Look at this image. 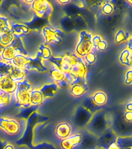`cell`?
<instances>
[{
  "mask_svg": "<svg viewBox=\"0 0 132 149\" xmlns=\"http://www.w3.org/2000/svg\"><path fill=\"white\" fill-rule=\"evenodd\" d=\"M109 118L105 111L100 110L93 115L89 122V130L94 136L99 137L109 127Z\"/></svg>",
  "mask_w": 132,
  "mask_h": 149,
  "instance_id": "6da1fadb",
  "label": "cell"
},
{
  "mask_svg": "<svg viewBox=\"0 0 132 149\" xmlns=\"http://www.w3.org/2000/svg\"><path fill=\"white\" fill-rule=\"evenodd\" d=\"M93 35L87 30H81L80 38L75 48V54L79 58H83L88 53L94 50L92 44Z\"/></svg>",
  "mask_w": 132,
  "mask_h": 149,
  "instance_id": "7a4b0ae2",
  "label": "cell"
},
{
  "mask_svg": "<svg viewBox=\"0 0 132 149\" xmlns=\"http://www.w3.org/2000/svg\"><path fill=\"white\" fill-rule=\"evenodd\" d=\"M111 129L118 137H132V123L124 121L121 116L113 119Z\"/></svg>",
  "mask_w": 132,
  "mask_h": 149,
  "instance_id": "3957f363",
  "label": "cell"
},
{
  "mask_svg": "<svg viewBox=\"0 0 132 149\" xmlns=\"http://www.w3.org/2000/svg\"><path fill=\"white\" fill-rule=\"evenodd\" d=\"M31 8L37 16L42 18L48 17L53 12L52 6L46 0H34L31 4Z\"/></svg>",
  "mask_w": 132,
  "mask_h": 149,
  "instance_id": "277c9868",
  "label": "cell"
},
{
  "mask_svg": "<svg viewBox=\"0 0 132 149\" xmlns=\"http://www.w3.org/2000/svg\"><path fill=\"white\" fill-rule=\"evenodd\" d=\"M42 33L45 39V44H50V43H60L62 42L63 33L60 30H53L48 26L43 28Z\"/></svg>",
  "mask_w": 132,
  "mask_h": 149,
  "instance_id": "5b68a950",
  "label": "cell"
},
{
  "mask_svg": "<svg viewBox=\"0 0 132 149\" xmlns=\"http://www.w3.org/2000/svg\"><path fill=\"white\" fill-rule=\"evenodd\" d=\"M88 87L86 78L76 79L73 80L70 84V93L75 97H80L87 91Z\"/></svg>",
  "mask_w": 132,
  "mask_h": 149,
  "instance_id": "8992f818",
  "label": "cell"
},
{
  "mask_svg": "<svg viewBox=\"0 0 132 149\" xmlns=\"http://www.w3.org/2000/svg\"><path fill=\"white\" fill-rule=\"evenodd\" d=\"M0 128L9 134L14 135L18 134L20 127L16 120L7 117H0Z\"/></svg>",
  "mask_w": 132,
  "mask_h": 149,
  "instance_id": "52a82bcc",
  "label": "cell"
},
{
  "mask_svg": "<svg viewBox=\"0 0 132 149\" xmlns=\"http://www.w3.org/2000/svg\"><path fill=\"white\" fill-rule=\"evenodd\" d=\"M87 72V65L84 62L83 58H80L77 64L72 68V69L70 70V72L68 74H69V76L72 79V81H73V80L76 79H84V78H86Z\"/></svg>",
  "mask_w": 132,
  "mask_h": 149,
  "instance_id": "ba28073f",
  "label": "cell"
},
{
  "mask_svg": "<svg viewBox=\"0 0 132 149\" xmlns=\"http://www.w3.org/2000/svg\"><path fill=\"white\" fill-rule=\"evenodd\" d=\"M118 136L114 134L111 128H108L97 139V142L100 145L101 148L107 149L110 145L113 142H116Z\"/></svg>",
  "mask_w": 132,
  "mask_h": 149,
  "instance_id": "9c48e42d",
  "label": "cell"
},
{
  "mask_svg": "<svg viewBox=\"0 0 132 149\" xmlns=\"http://www.w3.org/2000/svg\"><path fill=\"white\" fill-rule=\"evenodd\" d=\"M80 58L74 54H69L62 56V66L60 70L66 74H68L74 65H76Z\"/></svg>",
  "mask_w": 132,
  "mask_h": 149,
  "instance_id": "30bf717a",
  "label": "cell"
},
{
  "mask_svg": "<svg viewBox=\"0 0 132 149\" xmlns=\"http://www.w3.org/2000/svg\"><path fill=\"white\" fill-rule=\"evenodd\" d=\"M83 140V135L80 134L70 135L69 137L63 139L60 142V146L63 149H74L80 144Z\"/></svg>",
  "mask_w": 132,
  "mask_h": 149,
  "instance_id": "8fae6325",
  "label": "cell"
},
{
  "mask_svg": "<svg viewBox=\"0 0 132 149\" xmlns=\"http://www.w3.org/2000/svg\"><path fill=\"white\" fill-rule=\"evenodd\" d=\"M18 54H20L19 49L14 44H12L11 45L2 48L0 56H1L2 61H5V62L7 63H11L12 61L13 60L14 58Z\"/></svg>",
  "mask_w": 132,
  "mask_h": 149,
  "instance_id": "7c38bea8",
  "label": "cell"
},
{
  "mask_svg": "<svg viewBox=\"0 0 132 149\" xmlns=\"http://www.w3.org/2000/svg\"><path fill=\"white\" fill-rule=\"evenodd\" d=\"M17 88V82L9 78V77H4L0 79V90L4 93L12 94L16 93Z\"/></svg>",
  "mask_w": 132,
  "mask_h": 149,
  "instance_id": "4fadbf2b",
  "label": "cell"
},
{
  "mask_svg": "<svg viewBox=\"0 0 132 149\" xmlns=\"http://www.w3.org/2000/svg\"><path fill=\"white\" fill-rule=\"evenodd\" d=\"M32 62V58L27 57V55H24L22 54H18L12 61L11 64L15 67L20 68V69L25 70L28 66Z\"/></svg>",
  "mask_w": 132,
  "mask_h": 149,
  "instance_id": "5bb4252c",
  "label": "cell"
},
{
  "mask_svg": "<svg viewBox=\"0 0 132 149\" xmlns=\"http://www.w3.org/2000/svg\"><path fill=\"white\" fill-rule=\"evenodd\" d=\"M72 127L69 123L64 122V123H59L56 128V134L60 139H66L71 135Z\"/></svg>",
  "mask_w": 132,
  "mask_h": 149,
  "instance_id": "9a60e30c",
  "label": "cell"
},
{
  "mask_svg": "<svg viewBox=\"0 0 132 149\" xmlns=\"http://www.w3.org/2000/svg\"><path fill=\"white\" fill-rule=\"evenodd\" d=\"M15 97L19 106L30 107V92L25 90L16 89Z\"/></svg>",
  "mask_w": 132,
  "mask_h": 149,
  "instance_id": "2e32d148",
  "label": "cell"
},
{
  "mask_svg": "<svg viewBox=\"0 0 132 149\" xmlns=\"http://www.w3.org/2000/svg\"><path fill=\"white\" fill-rule=\"evenodd\" d=\"M16 37L12 32L11 29L6 30L5 32L0 34V45L4 48L12 44Z\"/></svg>",
  "mask_w": 132,
  "mask_h": 149,
  "instance_id": "e0dca14e",
  "label": "cell"
},
{
  "mask_svg": "<svg viewBox=\"0 0 132 149\" xmlns=\"http://www.w3.org/2000/svg\"><path fill=\"white\" fill-rule=\"evenodd\" d=\"M10 29L12 32L13 33V34L15 35V37H17L25 36L30 32V28L23 23H15V24L10 25Z\"/></svg>",
  "mask_w": 132,
  "mask_h": 149,
  "instance_id": "ac0fdd59",
  "label": "cell"
},
{
  "mask_svg": "<svg viewBox=\"0 0 132 149\" xmlns=\"http://www.w3.org/2000/svg\"><path fill=\"white\" fill-rule=\"evenodd\" d=\"M58 90H59V85L55 82L45 85L40 88V91L45 98L53 97L57 93Z\"/></svg>",
  "mask_w": 132,
  "mask_h": 149,
  "instance_id": "d6986e66",
  "label": "cell"
},
{
  "mask_svg": "<svg viewBox=\"0 0 132 149\" xmlns=\"http://www.w3.org/2000/svg\"><path fill=\"white\" fill-rule=\"evenodd\" d=\"M45 97L39 89H33L30 92V106H39L43 102Z\"/></svg>",
  "mask_w": 132,
  "mask_h": 149,
  "instance_id": "ffe728a7",
  "label": "cell"
},
{
  "mask_svg": "<svg viewBox=\"0 0 132 149\" xmlns=\"http://www.w3.org/2000/svg\"><path fill=\"white\" fill-rule=\"evenodd\" d=\"M91 100L94 102V103L97 105V107H102L107 102V95H106V93L104 92L98 91V92L94 93V95L91 97Z\"/></svg>",
  "mask_w": 132,
  "mask_h": 149,
  "instance_id": "44dd1931",
  "label": "cell"
},
{
  "mask_svg": "<svg viewBox=\"0 0 132 149\" xmlns=\"http://www.w3.org/2000/svg\"><path fill=\"white\" fill-rule=\"evenodd\" d=\"M9 77L11 78L15 81H16V82H19V81H23L25 79V71L18 68L15 67V66L12 65L11 72H10Z\"/></svg>",
  "mask_w": 132,
  "mask_h": 149,
  "instance_id": "7402d4cb",
  "label": "cell"
},
{
  "mask_svg": "<svg viewBox=\"0 0 132 149\" xmlns=\"http://www.w3.org/2000/svg\"><path fill=\"white\" fill-rule=\"evenodd\" d=\"M50 74L51 78L53 79L55 83H59L61 81H65V79L67 78V74L62 72L61 70L58 69L56 68H52L50 70Z\"/></svg>",
  "mask_w": 132,
  "mask_h": 149,
  "instance_id": "603a6c76",
  "label": "cell"
},
{
  "mask_svg": "<svg viewBox=\"0 0 132 149\" xmlns=\"http://www.w3.org/2000/svg\"><path fill=\"white\" fill-rule=\"evenodd\" d=\"M116 144L120 149H127L132 148V137H118Z\"/></svg>",
  "mask_w": 132,
  "mask_h": 149,
  "instance_id": "cb8c5ba5",
  "label": "cell"
},
{
  "mask_svg": "<svg viewBox=\"0 0 132 149\" xmlns=\"http://www.w3.org/2000/svg\"><path fill=\"white\" fill-rule=\"evenodd\" d=\"M120 64L125 66H131V52L127 48L124 49L120 53L119 57Z\"/></svg>",
  "mask_w": 132,
  "mask_h": 149,
  "instance_id": "d4e9b609",
  "label": "cell"
},
{
  "mask_svg": "<svg viewBox=\"0 0 132 149\" xmlns=\"http://www.w3.org/2000/svg\"><path fill=\"white\" fill-rule=\"evenodd\" d=\"M39 55L43 60H50L53 58V52L50 47L46 44H41L39 47Z\"/></svg>",
  "mask_w": 132,
  "mask_h": 149,
  "instance_id": "484cf974",
  "label": "cell"
},
{
  "mask_svg": "<svg viewBox=\"0 0 132 149\" xmlns=\"http://www.w3.org/2000/svg\"><path fill=\"white\" fill-rule=\"evenodd\" d=\"M12 65L11 63H7L1 61H0V79L4 77H9L11 72Z\"/></svg>",
  "mask_w": 132,
  "mask_h": 149,
  "instance_id": "4316f807",
  "label": "cell"
},
{
  "mask_svg": "<svg viewBox=\"0 0 132 149\" xmlns=\"http://www.w3.org/2000/svg\"><path fill=\"white\" fill-rule=\"evenodd\" d=\"M101 11L104 15L111 16L114 11V5L111 2H104L101 5Z\"/></svg>",
  "mask_w": 132,
  "mask_h": 149,
  "instance_id": "83f0119b",
  "label": "cell"
},
{
  "mask_svg": "<svg viewBox=\"0 0 132 149\" xmlns=\"http://www.w3.org/2000/svg\"><path fill=\"white\" fill-rule=\"evenodd\" d=\"M130 37L127 33L125 32L124 30H119L118 32L116 33L114 40H115L116 44H121L123 42L127 40Z\"/></svg>",
  "mask_w": 132,
  "mask_h": 149,
  "instance_id": "f1b7e54d",
  "label": "cell"
},
{
  "mask_svg": "<svg viewBox=\"0 0 132 149\" xmlns=\"http://www.w3.org/2000/svg\"><path fill=\"white\" fill-rule=\"evenodd\" d=\"M12 95L0 90V107L6 106L11 101Z\"/></svg>",
  "mask_w": 132,
  "mask_h": 149,
  "instance_id": "f546056e",
  "label": "cell"
},
{
  "mask_svg": "<svg viewBox=\"0 0 132 149\" xmlns=\"http://www.w3.org/2000/svg\"><path fill=\"white\" fill-rule=\"evenodd\" d=\"M93 50L92 51H90V53H88L87 55H85L83 57V61L84 62L86 63V65H91L93 64H94L96 60H97V56H96V54Z\"/></svg>",
  "mask_w": 132,
  "mask_h": 149,
  "instance_id": "4dcf8cb0",
  "label": "cell"
},
{
  "mask_svg": "<svg viewBox=\"0 0 132 149\" xmlns=\"http://www.w3.org/2000/svg\"><path fill=\"white\" fill-rule=\"evenodd\" d=\"M16 89H19V90H25V91H29V92H31L32 89V86L31 84L29 82L27 79H24L23 81H19V82H17V88Z\"/></svg>",
  "mask_w": 132,
  "mask_h": 149,
  "instance_id": "1f68e13d",
  "label": "cell"
},
{
  "mask_svg": "<svg viewBox=\"0 0 132 149\" xmlns=\"http://www.w3.org/2000/svg\"><path fill=\"white\" fill-rule=\"evenodd\" d=\"M9 29H10V23L9 19L5 16H0V34Z\"/></svg>",
  "mask_w": 132,
  "mask_h": 149,
  "instance_id": "d6a6232c",
  "label": "cell"
},
{
  "mask_svg": "<svg viewBox=\"0 0 132 149\" xmlns=\"http://www.w3.org/2000/svg\"><path fill=\"white\" fill-rule=\"evenodd\" d=\"M124 83L125 85H127V86L132 85V68L129 69L126 72V74H125Z\"/></svg>",
  "mask_w": 132,
  "mask_h": 149,
  "instance_id": "836d02e7",
  "label": "cell"
},
{
  "mask_svg": "<svg viewBox=\"0 0 132 149\" xmlns=\"http://www.w3.org/2000/svg\"><path fill=\"white\" fill-rule=\"evenodd\" d=\"M107 47H108V44H107V42L105 40H102L100 42V44L97 46L96 49L100 51H105V50H107Z\"/></svg>",
  "mask_w": 132,
  "mask_h": 149,
  "instance_id": "e575fe53",
  "label": "cell"
},
{
  "mask_svg": "<svg viewBox=\"0 0 132 149\" xmlns=\"http://www.w3.org/2000/svg\"><path fill=\"white\" fill-rule=\"evenodd\" d=\"M102 37L100 36V35H94L92 37V44L93 46H94V48L96 49L97 46L100 44V42L102 40Z\"/></svg>",
  "mask_w": 132,
  "mask_h": 149,
  "instance_id": "d590c367",
  "label": "cell"
},
{
  "mask_svg": "<svg viewBox=\"0 0 132 149\" xmlns=\"http://www.w3.org/2000/svg\"><path fill=\"white\" fill-rule=\"evenodd\" d=\"M123 119L127 123H132V111L126 110V112L123 115Z\"/></svg>",
  "mask_w": 132,
  "mask_h": 149,
  "instance_id": "8d00e7d4",
  "label": "cell"
},
{
  "mask_svg": "<svg viewBox=\"0 0 132 149\" xmlns=\"http://www.w3.org/2000/svg\"><path fill=\"white\" fill-rule=\"evenodd\" d=\"M107 149H120V148H119V146H118V144H116V142H113V143H112V144H111L108 148H107Z\"/></svg>",
  "mask_w": 132,
  "mask_h": 149,
  "instance_id": "74e56055",
  "label": "cell"
},
{
  "mask_svg": "<svg viewBox=\"0 0 132 149\" xmlns=\"http://www.w3.org/2000/svg\"><path fill=\"white\" fill-rule=\"evenodd\" d=\"M126 110L127 111H132V100L126 105Z\"/></svg>",
  "mask_w": 132,
  "mask_h": 149,
  "instance_id": "f35d334b",
  "label": "cell"
},
{
  "mask_svg": "<svg viewBox=\"0 0 132 149\" xmlns=\"http://www.w3.org/2000/svg\"><path fill=\"white\" fill-rule=\"evenodd\" d=\"M57 2L61 5H67L70 3V1L69 0H65V1H63V0H58Z\"/></svg>",
  "mask_w": 132,
  "mask_h": 149,
  "instance_id": "ab89813d",
  "label": "cell"
},
{
  "mask_svg": "<svg viewBox=\"0 0 132 149\" xmlns=\"http://www.w3.org/2000/svg\"><path fill=\"white\" fill-rule=\"evenodd\" d=\"M2 149H15V148H14L13 145H12V144H6V146H5Z\"/></svg>",
  "mask_w": 132,
  "mask_h": 149,
  "instance_id": "60d3db41",
  "label": "cell"
},
{
  "mask_svg": "<svg viewBox=\"0 0 132 149\" xmlns=\"http://www.w3.org/2000/svg\"><path fill=\"white\" fill-rule=\"evenodd\" d=\"M127 2L128 3V4H130L132 6V0H127Z\"/></svg>",
  "mask_w": 132,
  "mask_h": 149,
  "instance_id": "b9f144b4",
  "label": "cell"
},
{
  "mask_svg": "<svg viewBox=\"0 0 132 149\" xmlns=\"http://www.w3.org/2000/svg\"><path fill=\"white\" fill-rule=\"evenodd\" d=\"M131 67H132V66H131Z\"/></svg>",
  "mask_w": 132,
  "mask_h": 149,
  "instance_id": "7bdbcfd3",
  "label": "cell"
}]
</instances>
